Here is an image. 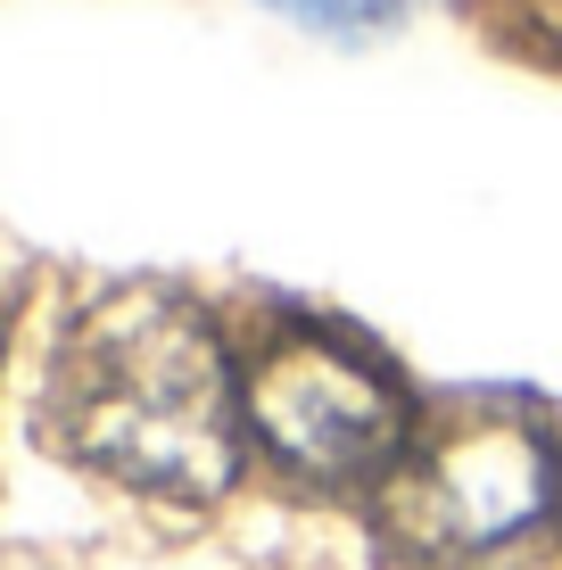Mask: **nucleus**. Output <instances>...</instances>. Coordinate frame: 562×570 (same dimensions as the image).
Listing matches in <instances>:
<instances>
[{
    "mask_svg": "<svg viewBox=\"0 0 562 570\" xmlns=\"http://www.w3.org/2000/svg\"><path fill=\"white\" fill-rule=\"evenodd\" d=\"M463 17H472L505 58L562 67V0H463Z\"/></svg>",
    "mask_w": 562,
    "mask_h": 570,
    "instance_id": "20e7f679",
    "label": "nucleus"
},
{
    "mask_svg": "<svg viewBox=\"0 0 562 570\" xmlns=\"http://www.w3.org/2000/svg\"><path fill=\"white\" fill-rule=\"evenodd\" d=\"M0 340H9V306H0Z\"/></svg>",
    "mask_w": 562,
    "mask_h": 570,
    "instance_id": "423d86ee",
    "label": "nucleus"
},
{
    "mask_svg": "<svg viewBox=\"0 0 562 570\" xmlns=\"http://www.w3.org/2000/svg\"><path fill=\"white\" fill-rule=\"evenodd\" d=\"M42 430L58 455L166 504H207L240 471V372L199 298L116 282L50 347Z\"/></svg>",
    "mask_w": 562,
    "mask_h": 570,
    "instance_id": "f257e3e1",
    "label": "nucleus"
},
{
    "mask_svg": "<svg viewBox=\"0 0 562 570\" xmlns=\"http://www.w3.org/2000/svg\"><path fill=\"white\" fill-rule=\"evenodd\" d=\"M562 504V463L554 430L538 405L463 389L414 414L405 455L373 488L381 546L405 562H489L546 529Z\"/></svg>",
    "mask_w": 562,
    "mask_h": 570,
    "instance_id": "f03ea898",
    "label": "nucleus"
},
{
    "mask_svg": "<svg viewBox=\"0 0 562 570\" xmlns=\"http://www.w3.org/2000/svg\"><path fill=\"white\" fill-rule=\"evenodd\" d=\"M274 9L315 33H381L390 17H405V0H274Z\"/></svg>",
    "mask_w": 562,
    "mask_h": 570,
    "instance_id": "39448f33",
    "label": "nucleus"
},
{
    "mask_svg": "<svg viewBox=\"0 0 562 570\" xmlns=\"http://www.w3.org/2000/svg\"><path fill=\"white\" fill-rule=\"evenodd\" d=\"M240 422L248 439L306 488H381L405 455V389L364 340L332 323L289 314L257 340L240 372Z\"/></svg>",
    "mask_w": 562,
    "mask_h": 570,
    "instance_id": "7ed1b4c3",
    "label": "nucleus"
}]
</instances>
